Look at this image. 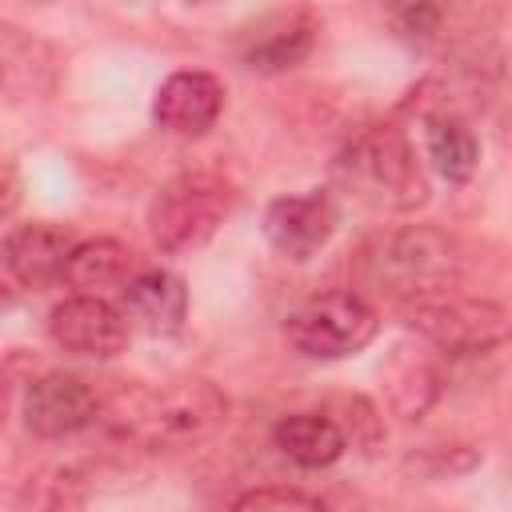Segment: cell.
I'll list each match as a JSON object with an SVG mask.
<instances>
[{
	"mask_svg": "<svg viewBox=\"0 0 512 512\" xmlns=\"http://www.w3.org/2000/svg\"><path fill=\"white\" fill-rule=\"evenodd\" d=\"M356 276L376 296L408 308L452 292L464 276V252L444 228L408 224L372 236L356 256Z\"/></svg>",
	"mask_w": 512,
	"mask_h": 512,
	"instance_id": "cell-1",
	"label": "cell"
},
{
	"mask_svg": "<svg viewBox=\"0 0 512 512\" xmlns=\"http://www.w3.org/2000/svg\"><path fill=\"white\" fill-rule=\"evenodd\" d=\"M108 432L140 448H192L224 428L228 396L212 380H180L168 388H128L108 408Z\"/></svg>",
	"mask_w": 512,
	"mask_h": 512,
	"instance_id": "cell-2",
	"label": "cell"
},
{
	"mask_svg": "<svg viewBox=\"0 0 512 512\" xmlns=\"http://www.w3.org/2000/svg\"><path fill=\"white\" fill-rule=\"evenodd\" d=\"M332 172L356 200L388 212H412L428 200V180L416 148L396 124H364L360 132H352Z\"/></svg>",
	"mask_w": 512,
	"mask_h": 512,
	"instance_id": "cell-3",
	"label": "cell"
},
{
	"mask_svg": "<svg viewBox=\"0 0 512 512\" xmlns=\"http://www.w3.org/2000/svg\"><path fill=\"white\" fill-rule=\"evenodd\" d=\"M240 192L224 172L192 168L172 176L148 208V236L164 256H188L204 248L216 228L232 216Z\"/></svg>",
	"mask_w": 512,
	"mask_h": 512,
	"instance_id": "cell-4",
	"label": "cell"
},
{
	"mask_svg": "<svg viewBox=\"0 0 512 512\" xmlns=\"http://www.w3.org/2000/svg\"><path fill=\"white\" fill-rule=\"evenodd\" d=\"M380 328L376 308L360 292H324L288 312L284 336L308 360H344L372 344Z\"/></svg>",
	"mask_w": 512,
	"mask_h": 512,
	"instance_id": "cell-5",
	"label": "cell"
},
{
	"mask_svg": "<svg viewBox=\"0 0 512 512\" xmlns=\"http://www.w3.org/2000/svg\"><path fill=\"white\" fill-rule=\"evenodd\" d=\"M404 320L424 344H432L436 352H448V356H480L508 340L504 304L480 300V296L444 292V296L408 304Z\"/></svg>",
	"mask_w": 512,
	"mask_h": 512,
	"instance_id": "cell-6",
	"label": "cell"
},
{
	"mask_svg": "<svg viewBox=\"0 0 512 512\" xmlns=\"http://www.w3.org/2000/svg\"><path fill=\"white\" fill-rule=\"evenodd\" d=\"M128 332H132V324L124 316V308H116L112 300L92 296V292H76L48 312V336L68 356L112 360L128 348Z\"/></svg>",
	"mask_w": 512,
	"mask_h": 512,
	"instance_id": "cell-7",
	"label": "cell"
},
{
	"mask_svg": "<svg viewBox=\"0 0 512 512\" xmlns=\"http://www.w3.org/2000/svg\"><path fill=\"white\" fill-rule=\"evenodd\" d=\"M20 416L36 440H64L100 420V396L76 372H44L24 388Z\"/></svg>",
	"mask_w": 512,
	"mask_h": 512,
	"instance_id": "cell-8",
	"label": "cell"
},
{
	"mask_svg": "<svg viewBox=\"0 0 512 512\" xmlns=\"http://www.w3.org/2000/svg\"><path fill=\"white\" fill-rule=\"evenodd\" d=\"M316 36H320V24H316L312 12L276 8V12L260 16L252 28L240 32L236 56L256 72H288V68H296L312 56Z\"/></svg>",
	"mask_w": 512,
	"mask_h": 512,
	"instance_id": "cell-9",
	"label": "cell"
},
{
	"mask_svg": "<svg viewBox=\"0 0 512 512\" xmlns=\"http://www.w3.org/2000/svg\"><path fill=\"white\" fill-rule=\"evenodd\" d=\"M336 220V204L320 188L304 196H276L264 208V240L284 260H308L332 240Z\"/></svg>",
	"mask_w": 512,
	"mask_h": 512,
	"instance_id": "cell-10",
	"label": "cell"
},
{
	"mask_svg": "<svg viewBox=\"0 0 512 512\" xmlns=\"http://www.w3.org/2000/svg\"><path fill=\"white\" fill-rule=\"evenodd\" d=\"M220 112H224V84H220V76L200 72V68L172 72L156 88V100H152L156 128L172 132V136H184V140L204 136L220 120Z\"/></svg>",
	"mask_w": 512,
	"mask_h": 512,
	"instance_id": "cell-11",
	"label": "cell"
},
{
	"mask_svg": "<svg viewBox=\"0 0 512 512\" xmlns=\"http://www.w3.org/2000/svg\"><path fill=\"white\" fill-rule=\"evenodd\" d=\"M72 248H76L72 228L52 224V220H32V224H16L4 236L0 256H4V268L12 272L16 284L40 292V288H52L64 280Z\"/></svg>",
	"mask_w": 512,
	"mask_h": 512,
	"instance_id": "cell-12",
	"label": "cell"
},
{
	"mask_svg": "<svg viewBox=\"0 0 512 512\" xmlns=\"http://www.w3.org/2000/svg\"><path fill=\"white\" fill-rule=\"evenodd\" d=\"M120 296L128 324L148 336H176L188 320V284L172 268H136Z\"/></svg>",
	"mask_w": 512,
	"mask_h": 512,
	"instance_id": "cell-13",
	"label": "cell"
},
{
	"mask_svg": "<svg viewBox=\"0 0 512 512\" xmlns=\"http://www.w3.org/2000/svg\"><path fill=\"white\" fill-rule=\"evenodd\" d=\"M56 80L60 52L20 24L0 20V88L16 100H44L56 92Z\"/></svg>",
	"mask_w": 512,
	"mask_h": 512,
	"instance_id": "cell-14",
	"label": "cell"
},
{
	"mask_svg": "<svg viewBox=\"0 0 512 512\" xmlns=\"http://www.w3.org/2000/svg\"><path fill=\"white\" fill-rule=\"evenodd\" d=\"M272 448L296 468H328L348 452L340 424L328 412H288L272 424Z\"/></svg>",
	"mask_w": 512,
	"mask_h": 512,
	"instance_id": "cell-15",
	"label": "cell"
},
{
	"mask_svg": "<svg viewBox=\"0 0 512 512\" xmlns=\"http://www.w3.org/2000/svg\"><path fill=\"white\" fill-rule=\"evenodd\" d=\"M424 148H428L432 168L448 184H468L480 164V140H476L472 124L464 116H456L452 108L424 116Z\"/></svg>",
	"mask_w": 512,
	"mask_h": 512,
	"instance_id": "cell-16",
	"label": "cell"
},
{
	"mask_svg": "<svg viewBox=\"0 0 512 512\" xmlns=\"http://www.w3.org/2000/svg\"><path fill=\"white\" fill-rule=\"evenodd\" d=\"M128 276H132V248L112 236L76 240L68 268H64V280L92 296H104L108 288H124Z\"/></svg>",
	"mask_w": 512,
	"mask_h": 512,
	"instance_id": "cell-17",
	"label": "cell"
},
{
	"mask_svg": "<svg viewBox=\"0 0 512 512\" xmlns=\"http://www.w3.org/2000/svg\"><path fill=\"white\" fill-rule=\"evenodd\" d=\"M388 400L404 420H416L428 412V404L440 396V372L428 356H416L412 348H396V356L384 368Z\"/></svg>",
	"mask_w": 512,
	"mask_h": 512,
	"instance_id": "cell-18",
	"label": "cell"
},
{
	"mask_svg": "<svg viewBox=\"0 0 512 512\" xmlns=\"http://www.w3.org/2000/svg\"><path fill=\"white\" fill-rule=\"evenodd\" d=\"M380 12L392 36L412 48L436 44L448 24V0H380Z\"/></svg>",
	"mask_w": 512,
	"mask_h": 512,
	"instance_id": "cell-19",
	"label": "cell"
},
{
	"mask_svg": "<svg viewBox=\"0 0 512 512\" xmlns=\"http://www.w3.org/2000/svg\"><path fill=\"white\" fill-rule=\"evenodd\" d=\"M232 508H312V512H320L324 500L312 496V492H300V488H280V484H272V488L240 492V496L232 500Z\"/></svg>",
	"mask_w": 512,
	"mask_h": 512,
	"instance_id": "cell-20",
	"label": "cell"
},
{
	"mask_svg": "<svg viewBox=\"0 0 512 512\" xmlns=\"http://www.w3.org/2000/svg\"><path fill=\"white\" fill-rule=\"evenodd\" d=\"M20 204V176L8 156H0V216H8Z\"/></svg>",
	"mask_w": 512,
	"mask_h": 512,
	"instance_id": "cell-21",
	"label": "cell"
},
{
	"mask_svg": "<svg viewBox=\"0 0 512 512\" xmlns=\"http://www.w3.org/2000/svg\"><path fill=\"white\" fill-rule=\"evenodd\" d=\"M12 304H16V292H12V288H8L4 280H0V312H8Z\"/></svg>",
	"mask_w": 512,
	"mask_h": 512,
	"instance_id": "cell-22",
	"label": "cell"
},
{
	"mask_svg": "<svg viewBox=\"0 0 512 512\" xmlns=\"http://www.w3.org/2000/svg\"><path fill=\"white\" fill-rule=\"evenodd\" d=\"M36 4H52V0H36Z\"/></svg>",
	"mask_w": 512,
	"mask_h": 512,
	"instance_id": "cell-23",
	"label": "cell"
}]
</instances>
